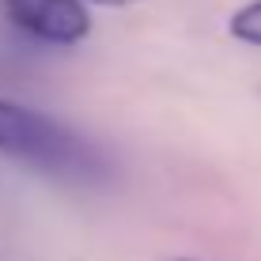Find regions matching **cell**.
<instances>
[{
    "mask_svg": "<svg viewBox=\"0 0 261 261\" xmlns=\"http://www.w3.org/2000/svg\"><path fill=\"white\" fill-rule=\"evenodd\" d=\"M227 31L235 34L239 42H246V46H261V0L242 4L239 12L227 19Z\"/></svg>",
    "mask_w": 261,
    "mask_h": 261,
    "instance_id": "cell-3",
    "label": "cell"
},
{
    "mask_svg": "<svg viewBox=\"0 0 261 261\" xmlns=\"http://www.w3.org/2000/svg\"><path fill=\"white\" fill-rule=\"evenodd\" d=\"M159 261H197V257H159Z\"/></svg>",
    "mask_w": 261,
    "mask_h": 261,
    "instance_id": "cell-5",
    "label": "cell"
},
{
    "mask_svg": "<svg viewBox=\"0 0 261 261\" xmlns=\"http://www.w3.org/2000/svg\"><path fill=\"white\" fill-rule=\"evenodd\" d=\"M91 4H102V8H129V4H137V0H91Z\"/></svg>",
    "mask_w": 261,
    "mask_h": 261,
    "instance_id": "cell-4",
    "label": "cell"
},
{
    "mask_svg": "<svg viewBox=\"0 0 261 261\" xmlns=\"http://www.w3.org/2000/svg\"><path fill=\"white\" fill-rule=\"evenodd\" d=\"M0 155L68 182H91L102 174L98 151L80 133H72L49 114L8 98H0Z\"/></svg>",
    "mask_w": 261,
    "mask_h": 261,
    "instance_id": "cell-1",
    "label": "cell"
},
{
    "mask_svg": "<svg viewBox=\"0 0 261 261\" xmlns=\"http://www.w3.org/2000/svg\"><path fill=\"white\" fill-rule=\"evenodd\" d=\"M0 12L15 31L49 46H76L91 34L84 0H0Z\"/></svg>",
    "mask_w": 261,
    "mask_h": 261,
    "instance_id": "cell-2",
    "label": "cell"
}]
</instances>
